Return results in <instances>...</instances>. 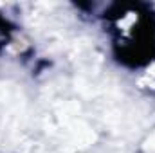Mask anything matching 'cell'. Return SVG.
<instances>
[{"instance_id":"1","label":"cell","mask_w":155,"mask_h":153,"mask_svg":"<svg viewBox=\"0 0 155 153\" xmlns=\"http://www.w3.org/2000/svg\"><path fill=\"white\" fill-rule=\"evenodd\" d=\"M4 36V31H2V22H0V38Z\"/></svg>"}]
</instances>
